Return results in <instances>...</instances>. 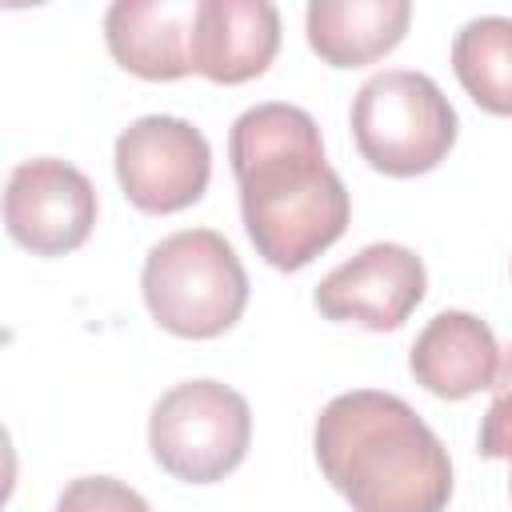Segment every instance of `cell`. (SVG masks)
<instances>
[{
    "mask_svg": "<svg viewBox=\"0 0 512 512\" xmlns=\"http://www.w3.org/2000/svg\"><path fill=\"white\" fill-rule=\"evenodd\" d=\"M412 20L408 0H312L304 12L308 48L332 68H360L388 56Z\"/></svg>",
    "mask_w": 512,
    "mask_h": 512,
    "instance_id": "obj_12",
    "label": "cell"
},
{
    "mask_svg": "<svg viewBox=\"0 0 512 512\" xmlns=\"http://www.w3.org/2000/svg\"><path fill=\"white\" fill-rule=\"evenodd\" d=\"M460 88L492 116H512V16H476L452 40Z\"/></svg>",
    "mask_w": 512,
    "mask_h": 512,
    "instance_id": "obj_13",
    "label": "cell"
},
{
    "mask_svg": "<svg viewBox=\"0 0 512 512\" xmlns=\"http://www.w3.org/2000/svg\"><path fill=\"white\" fill-rule=\"evenodd\" d=\"M424 260L404 244H368L316 284L328 320H356L368 332H396L424 300Z\"/></svg>",
    "mask_w": 512,
    "mask_h": 512,
    "instance_id": "obj_8",
    "label": "cell"
},
{
    "mask_svg": "<svg viewBox=\"0 0 512 512\" xmlns=\"http://www.w3.org/2000/svg\"><path fill=\"white\" fill-rule=\"evenodd\" d=\"M280 52V12L268 0H200L192 24V72L212 84H244Z\"/></svg>",
    "mask_w": 512,
    "mask_h": 512,
    "instance_id": "obj_9",
    "label": "cell"
},
{
    "mask_svg": "<svg viewBox=\"0 0 512 512\" xmlns=\"http://www.w3.org/2000/svg\"><path fill=\"white\" fill-rule=\"evenodd\" d=\"M96 224L92 180L56 156H36L12 168L4 188V228L32 256L76 252Z\"/></svg>",
    "mask_w": 512,
    "mask_h": 512,
    "instance_id": "obj_7",
    "label": "cell"
},
{
    "mask_svg": "<svg viewBox=\"0 0 512 512\" xmlns=\"http://www.w3.org/2000/svg\"><path fill=\"white\" fill-rule=\"evenodd\" d=\"M508 460H512V456H508ZM508 488H512V476H508Z\"/></svg>",
    "mask_w": 512,
    "mask_h": 512,
    "instance_id": "obj_16",
    "label": "cell"
},
{
    "mask_svg": "<svg viewBox=\"0 0 512 512\" xmlns=\"http://www.w3.org/2000/svg\"><path fill=\"white\" fill-rule=\"evenodd\" d=\"M196 4L200 0H116L104 16L112 60L140 80L188 76Z\"/></svg>",
    "mask_w": 512,
    "mask_h": 512,
    "instance_id": "obj_10",
    "label": "cell"
},
{
    "mask_svg": "<svg viewBox=\"0 0 512 512\" xmlns=\"http://www.w3.org/2000/svg\"><path fill=\"white\" fill-rule=\"evenodd\" d=\"M456 112L432 76L388 68L352 100L356 152L384 176L432 172L456 144Z\"/></svg>",
    "mask_w": 512,
    "mask_h": 512,
    "instance_id": "obj_4",
    "label": "cell"
},
{
    "mask_svg": "<svg viewBox=\"0 0 512 512\" xmlns=\"http://www.w3.org/2000/svg\"><path fill=\"white\" fill-rule=\"evenodd\" d=\"M252 444L248 400L220 380H184L168 388L148 416L156 464L184 484H216L236 472Z\"/></svg>",
    "mask_w": 512,
    "mask_h": 512,
    "instance_id": "obj_5",
    "label": "cell"
},
{
    "mask_svg": "<svg viewBox=\"0 0 512 512\" xmlns=\"http://www.w3.org/2000/svg\"><path fill=\"white\" fill-rule=\"evenodd\" d=\"M492 404L480 424V456L488 460H508L512 456V348L500 364V376L492 384Z\"/></svg>",
    "mask_w": 512,
    "mask_h": 512,
    "instance_id": "obj_15",
    "label": "cell"
},
{
    "mask_svg": "<svg viewBox=\"0 0 512 512\" xmlns=\"http://www.w3.org/2000/svg\"><path fill=\"white\" fill-rule=\"evenodd\" d=\"M152 320L184 340L228 332L248 304V272L212 228H184L152 244L140 272Z\"/></svg>",
    "mask_w": 512,
    "mask_h": 512,
    "instance_id": "obj_3",
    "label": "cell"
},
{
    "mask_svg": "<svg viewBox=\"0 0 512 512\" xmlns=\"http://www.w3.org/2000/svg\"><path fill=\"white\" fill-rule=\"evenodd\" d=\"M212 176L204 132L180 116H140L116 136V180L140 212L168 216L192 208Z\"/></svg>",
    "mask_w": 512,
    "mask_h": 512,
    "instance_id": "obj_6",
    "label": "cell"
},
{
    "mask_svg": "<svg viewBox=\"0 0 512 512\" xmlns=\"http://www.w3.org/2000/svg\"><path fill=\"white\" fill-rule=\"evenodd\" d=\"M408 368H412L416 384L428 388L432 396L468 400L496 384L500 344L480 316L448 308V312H436L420 328V336L408 352Z\"/></svg>",
    "mask_w": 512,
    "mask_h": 512,
    "instance_id": "obj_11",
    "label": "cell"
},
{
    "mask_svg": "<svg viewBox=\"0 0 512 512\" xmlns=\"http://www.w3.org/2000/svg\"><path fill=\"white\" fill-rule=\"evenodd\" d=\"M56 512H152V508L136 488H128L116 476H80L60 492Z\"/></svg>",
    "mask_w": 512,
    "mask_h": 512,
    "instance_id": "obj_14",
    "label": "cell"
},
{
    "mask_svg": "<svg viewBox=\"0 0 512 512\" xmlns=\"http://www.w3.org/2000/svg\"><path fill=\"white\" fill-rule=\"evenodd\" d=\"M228 160L244 232L272 268L296 272L344 236L352 200L304 108L272 100L240 112L228 132Z\"/></svg>",
    "mask_w": 512,
    "mask_h": 512,
    "instance_id": "obj_1",
    "label": "cell"
},
{
    "mask_svg": "<svg viewBox=\"0 0 512 512\" xmlns=\"http://www.w3.org/2000/svg\"><path fill=\"white\" fill-rule=\"evenodd\" d=\"M312 448L352 512H444L452 500L448 448L392 392L356 388L328 400Z\"/></svg>",
    "mask_w": 512,
    "mask_h": 512,
    "instance_id": "obj_2",
    "label": "cell"
}]
</instances>
